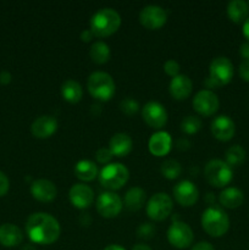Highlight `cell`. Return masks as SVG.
Masks as SVG:
<instances>
[{
	"instance_id": "obj_2",
	"label": "cell",
	"mask_w": 249,
	"mask_h": 250,
	"mask_svg": "<svg viewBox=\"0 0 249 250\" xmlns=\"http://www.w3.org/2000/svg\"><path fill=\"white\" fill-rule=\"evenodd\" d=\"M121 26V16L111 7H102L90 19V31L95 37H109Z\"/></svg>"
},
{
	"instance_id": "obj_40",
	"label": "cell",
	"mask_w": 249,
	"mask_h": 250,
	"mask_svg": "<svg viewBox=\"0 0 249 250\" xmlns=\"http://www.w3.org/2000/svg\"><path fill=\"white\" fill-rule=\"evenodd\" d=\"M93 37H94V34H93V32L90 31V28L83 29V31L81 32V39H82V42H85V43L92 41Z\"/></svg>"
},
{
	"instance_id": "obj_1",
	"label": "cell",
	"mask_w": 249,
	"mask_h": 250,
	"mask_svg": "<svg viewBox=\"0 0 249 250\" xmlns=\"http://www.w3.org/2000/svg\"><path fill=\"white\" fill-rule=\"evenodd\" d=\"M61 227L58 220L46 212H34L26 221V233L31 242L49 246L60 237Z\"/></svg>"
},
{
	"instance_id": "obj_22",
	"label": "cell",
	"mask_w": 249,
	"mask_h": 250,
	"mask_svg": "<svg viewBox=\"0 0 249 250\" xmlns=\"http://www.w3.org/2000/svg\"><path fill=\"white\" fill-rule=\"evenodd\" d=\"M23 241V233L14 224H4L0 226V244L7 248L17 247Z\"/></svg>"
},
{
	"instance_id": "obj_43",
	"label": "cell",
	"mask_w": 249,
	"mask_h": 250,
	"mask_svg": "<svg viewBox=\"0 0 249 250\" xmlns=\"http://www.w3.org/2000/svg\"><path fill=\"white\" fill-rule=\"evenodd\" d=\"M204 85H205V88H208V90H211V89H214V88L219 87V85H217L216 83H215L214 81L209 77V76H208V77L204 80Z\"/></svg>"
},
{
	"instance_id": "obj_47",
	"label": "cell",
	"mask_w": 249,
	"mask_h": 250,
	"mask_svg": "<svg viewBox=\"0 0 249 250\" xmlns=\"http://www.w3.org/2000/svg\"><path fill=\"white\" fill-rule=\"evenodd\" d=\"M132 250H151V248L146 246V244H137V246L132 248Z\"/></svg>"
},
{
	"instance_id": "obj_34",
	"label": "cell",
	"mask_w": 249,
	"mask_h": 250,
	"mask_svg": "<svg viewBox=\"0 0 249 250\" xmlns=\"http://www.w3.org/2000/svg\"><path fill=\"white\" fill-rule=\"evenodd\" d=\"M180 63L176 60H173V59H170V60H167L164 63V71L172 78L176 77L177 75H180V73H178L180 72Z\"/></svg>"
},
{
	"instance_id": "obj_23",
	"label": "cell",
	"mask_w": 249,
	"mask_h": 250,
	"mask_svg": "<svg viewBox=\"0 0 249 250\" xmlns=\"http://www.w3.org/2000/svg\"><path fill=\"white\" fill-rule=\"evenodd\" d=\"M244 202V194L239 188L226 187L220 192L219 203L227 209L239 208Z\"/></svg>"
},
{
	"instance_id": "obj_25",
	"label": "cell",
	"mask_w": 249,
	"mask_h": 250,
	"mask_svg": "<svg viewBox=\"0 0 249 250\" xmlns=\"http://www.w3.org/2000/svg\"><path fill=\"white\" fill-rule=\"evenodd\" d=\"M145 203V192L141 187H132L124 194V207L129 211H138Z\"/></svg>"
},
{
	"instance_id": "obj_13",
	"label": "cell",
	"mask_w": 249,
	"mask_h": 250,
	"mask_svg": "<svg viewBox=\"0 0 249 250\" xmlns=\"http://www.w3.org/2000/svg\"><path fill=\"white\" fill-rule=\"evenodd\" d=\"M142 116L149 127L160 129L167 122V111L159 102H148L142 109Z\"/></svg>"
},
{
	"instance_id": "obj_10",
	"label": "cell",
	"mask_w": 249,
	"mask_h": 250,
	"mask_svg": "<svg viewBox=\"0 0 249 250\" xmlns=\"http://www.w3.org/2000/svg\"><path fill=\"white\" fill-rule=\"evenodd\" d=\"M97 211L105 219L116 217L124 208L122 199L114 192H103L97 198Z\"/></svg>"
},
{
	"instance_id": "obj_45",
	"label": "cell",
	"mask_w": 249,
	"mask_h": 250,
	"mask_svg": "<svg viewBox=\"0 0 249 250\" xmlns=\"http://www.w3.org/2000/svg\"><path fill=\"white\" fill-rule=\"evenodd\" d=\"M104 250H126L124 247L119 246V244H110V246L105 247Z\"/></svg>"
},
{
	"instance_id": "obj_30",
	"label": "cell",
	"mask_w": 249,
	"mask_h": 250,
	"mask_svg": "<svg viewBox=\"0 0 249 250\" xmlns=\"http://www.w3.org/2000/svg\"><path fill=\"white\" fill-rule=\"evenodd\" d=\"M160 171L167 180H176L182 173V166L175 159H167L160 166Z\"/></svg>"
},
{
	"instance_id": "obj_20",
	"label": "cell",
	"mask_w": 249,
	"mask_h": 250,
	"mask_svg": "<svg viewBox=\"0 0 249 250\" xmlns=\"http://www.w3.org/2000/svg\"><path fill=\"white\" fill-rule=\"evenodd\" d=\"M132 148H133V141L129 134L124 133V132L115 133L109 142V149L111 150L112 155L117 158L126 156L127 154L131 153Z\"/></svg>"
},
{
	"instance_id": "obj_31",
	"label": "cell",
	"mask_w": 249,
	"mask_h": 250,
	"mask_svg": "<svg viewBox=\"0 0 249 250\" xmlns=\"http://www.w3.org/2000/svg\"><path fill=\"white\" fill-rule=\"evenodd\" d=\"M202 128V121L199 117L197 116H186L185 119L181 121V129L187 134H194L197 133L199 129Z\"/></svg>"
},
{
	"instance_id": "obj_29",
	"label": "cell",
	"mask_w": 249,
	"mask_h": 250,
	"mask_svg": "<svg viewBox=\"0 0 249 250\" xmlns=\"http://www.w3.org/2000/svg\"><path fill=\"white\" fill-rule=\"evenodd\" d=\"M225 159L229 166H239L246 160V150L238 144L229 146L225 153Z\"/></svg>"
},
{
	"instance_id": "obj_5",
	"label": "cell",
	"mask_w": 249,
	"mask_h": 250,
	"mask_svg": "<svg viewBox=\"0 0 249 250\" xmlns=\"http://www.w3.org/2000/svg\"><path fill=\"white\" fill-rule=\"evenodd\" d=\"M98 177L103 187L110 190H116L126 185L129 177V171L124 164L112 163L105 165Z\"/></svg>"
},
{
	"instance_id": "obj_12",
	"label": "cell",
	"mask_w": 249,
	"mask_h": 250,
	"mask_svg": "<svg viewBox=\"0 0 249 250\" xmlns=\"http://www.w3.org/2000/svg\"><path fill=\"white\" fill-rule=\"evenodd\" d=\"M220 100L212 90H199L193 98V107L203 116H211L219 110Z\"/></svg>"
},
{
	"instance_id": "obj_35",
	"label": "cell",
	"mask_w": 249,
	"mask_h": 250,
	"mask_svg": "<svg viewBox=\"0 0 249 250\" xmlns=\"http://www.w3.org/2000/svg\"><path fill=\"white\" fill-rule=\"evenodd\" d=\"M112 156L114 155H112L111 150H110L109 148H105V146L99 148L97 150V153H95V159H97L98 163L100 164H107L111 160Z\"/></svg>"
},
{
	"instance_id": "obj_24",
	"label": "cell",
	"mask_w": 249,
	"mask_h": 250,
	"mask_svg": "<svg viewBox=\"0 0 249 250\" xmlns=\"http://www.w3.org/2000/svg\"><path fill=\"white\" fill-rule=\"evenodd\" d=\"M227 15L234 23H243L249 17V5L243 0H232L227 5Z\"/></svg>"
},
{
	"instance_id": "obj_38",
	"label": "cell",
	"mask_w": 249,
	"mask_h": 250,
	"mask_svg": "<svg viewBox=\"0 0 249 250\" xmlns=\"http://www.w3.org/2000/svg\"><path fill=\"white\" fill-rule=\"evenodd\" d=\"M239 54H241L242 58L244 59V60H249V42H244L243 44L241 45V48H239Z\"/></svg>"
},
{
	"instance_id": "obj_14",
	"label": "cell",
	"mask_w": 249,
	"mask_h": 250,
	"mask_svg": "<svg viewBox=\"0 0 249 250\" xmlns=\"http://www.w3.org/2000/svg\"><path fill=\"white\" fill-rule=\"evenodd\" d=\"M173 197L176 202L182 207H192L199 198V190L197 186L189 180H182L173 187Z\"/></svg>"
},
{
	"instance_id": "obj_46",
	"label": "cell",
	"mask_w": 249,
	"mask_h": 250,
	"mask_svg": "<svg viewBox=\"0 0 249 250\" xmlns=\"http://www.w3.org/2000/svg\"><path fill=\"white\" fill-rule=\"evenodd\" d=\"M205 200H207L208 204H210L212 207V203L215 202V194H214V193H208L207 197H205Z\"/></svg>"
},
{
	"instance_id": "obj_37",
	"label": "cell",
	"mask_w": 249,
	"mask_h": 250,
	"mask_svg": "<svg viewBox=\"0 0 249 250\" xmlns=\"http://www.w3.org/2000/svg\"><path fill=\"white\" fill-rule=\"evenodd\" d=\"M239 76L242 77V80L249 82V60H243L239 63Z\"/></svg>"
},
{
	"instance_id": "obj_33",
	"label": "cell",
	"mask_w": 249,
	"mask_h": 250,
	"mask_svg": "<svg viewBox=\"0 0 249 250\" xmlns=\"http://www.w3.org/2000/svg\"><path fill=\"white\" fill-rule=\"evenodd\" d=\"M155 225L150 224V222H144V224L139 225L137 229V236L142 239H151L155 236Z\"/></svg>"
},
{
	"instance_id": "obj_26",
	"label": "cell",
	"mask_w": 249,
	"mask_h": 250,
	"mask_svg": "<svg viewBox=\"0 0 249 250\" xmlns=\"http://www.w3.org/2000/svg\"><path fill=\"white\" fill-rule=\"evenodd\" d=\"M61 94L62 98L68 103H78L83 97V88L77 81L67 80L61 85Z\"/></svg>"
},
{
	"instance_id": "obj_32",
	"label": "cell",
	"mask_w": 249,
	"mask_h": 250,
	"mask_svg": "<svg viewBox=\"0 0 249 250\" xmlns=\"http://www.w3.org/2000/svg\"><path fill=\"white\" fill-rule=\"evenodd\" d=\"M120 110L124 114L132 116V115H134L139 110V103L136 99H133V98H124V99L120 102Z\"/></svg>"
},
{
	"instance_id": "obj_28",
	"label": "cell",
	"mask_w": 249,
	"mask_h": 250,
	"mask_svg": "<svg viewBox=\"0 0 249 250\" xmlns=\"http://www.w3.org/2000/svg\"><path fill=\"white\" fill-rule=\"evenodd\" d=\"M110 55H111V51H110L109 45L105 42L98 41L93 43L92 46H90L89 56L93 60V62L99 63V65L107 62Z\"/></svg>"
},
{
	"instance_id": "obj_44",
	"label": "cell",
	"mask_w": 249,
	"mask_h": 250,
	"mask_svg": "<svg viewBox=\"0 0 249 250\" xmlns=\"http://www.w3.org/2000/svg\"><path fill=\"white\" fill-rule=\"evenodd\" d=\"M242 32H243V36L246 37L247 41L249 42V17L243 22V27H242Z\"/></svg>"
},
{
	"instance_id": "obj_19",
	"label": "cell",
	"mask_w": 249,
	"mask_h": 250,
	"mask_svg": "<svg viewBox=\"0 0 249 250\" xmlns=\"http://www.w3.org/2000/svg\"><path fill=\"white\" fill-rule=\"evenodd\" d=\"M171 146H172V138L165 131H158L153 133L148 142L149 151L155 156L166 155L171 150Z\"/></svg>"
},
{
	"instance_id": "obj_6",
	"label": "cell",
	"mask_w": 249,
	"mask_h": 250,
	"mask_svg": "<svg viewBox=\"0 0 249 250\" xmlns=\"http://www.w3.org/2000/svg\"><path fill=\"white\" fill-rule=\"evenodd\" d=\"M204 175L210 185L216 188H222L229 185L233 178V171L226 161L212 159L205 165Z\"/></svg>"
},
{
	"instance_id": "obj_39",
	"label": "cell",
	"mask_w": 249,
	"mask_h": 250,
	"mask_svg": "<svg viewBox=\"0 0 249 250\" xmlns=\"http://www.w3.org/2000/svg\"><path fill=\"white\" fill-rule=\"evenodd\" d=\"M190 250H215V248L209 242H199V243L195 244Z\"/></svg>"
},
{
	"instance_id": "obj_17",
	"label": "cell",
	"mask_w": 249,
	"mask_h": 250,
	"mask_svg": "<svg viewBox=\"0 0 249 250\" xmlns=\"http://www.w3.org/2000/svg\"><path fill=\"white\" fill-rule=\"evenodd\" d=\"M58 129V120L51 115H42L31 125V132L36 138L45 139L53 136Z\"/></svg>"
},
{
	"instance_id": "obj_27",
	"label": "cell",
	"mask_w": 249,
	"mask_h": 250,
	"mask_svg": "<svg viewBox=\"0 0 249 250\" xmlns=\"http://www.w3.org/2000/svg\"><path fill=\"white\" fill-rule=\"evenodd\" d=\"M75 175L78 180L89 182L98 176V167L93 161L80 160L75 165Z\"/></svg>"
},
{
	"instance_id": "obj_21",
	"label": "cell",
	"mask_w": 249,
	"mask_h": 250,
	"mask_svg": "<svg viewBox=\"0 0 249 250\" xmlns=\"http://www.w3.org/2000/svg\"><path fill=\"white\" fill-rule=\"evenodd\" d=\"M192 88V81L187 75H177L171 80L170 85H168L170 94L177 100H183L189 97Z\"/></svg>"
},
{
	"instance_id": "obj_4",
	"label": "cell",
	"mask_w": 249,
	"mask_h": 250,
	"mask_svg": "<svg viewBox=\"0 0 249 250\" xmlns=\"http://www.w3.org/2000/svg\"><path fill=\"white\" fill-rule=\"evenodd\" d=\"M87 88L90 95L100 102H107L111 99L116 90V85L111 76L103 71L90 73L87 81Z\"/></svg>"
},
{
	"instance_id": "obj_41",
	"label": "cell",
	"mask_w": 249,
	"mask_h": 250,
	"mask_svg": "<svg viewBox=\"0 0 249 250\" xmlns=\"http://www.w3.org/2000/svg\"><path fill=\"white\" fill-rule=\"evenodd\" d=\"M176 146H177L180 150H187V149L190 146V142L186 138H181L178 139L177 143H176Z\"/></svg>"
},
{
	"instance_id": "obj_49",
	"label": "cell",
	"mask_w": 249,
	"mask_h": 250,
	"mask_svg": "<svg viewBox=\"0 0 249 250\" xmlns=\"http://www.w3.org/2000/svg\"><path fill=\"white\" fill-rule=\"evenodd\" d=\"M21 250H36V249H34V247L31 246V244H27V246H24Z\"/></svg>"
},
{
	"instance_id": "obj_50",
	"label": "cell",
	"mask_w": 249,
	"mask_h": 250,
	"mask_svg": "<svg viewBox=\"0 0 249 250\" xmlns=\"http://www.w3.org/2000/svg\"><path fill=\"white\" fill-rule=\"evenodd\" d=\"M248 5H249V2H248Z\"/></svg>"
},
{
	"instance_id": "obj_7",
	"label": "cell",
	"mask_w": 249,
	"mask_h": 250,
	"mask_svg": "<svg viewBox=\"0 0 249 250\" xmlns=\"http://www.w3.org/2000/svg\"><path fill=\"white\" fill-rule=\"evenodd\" d=\"M173 208L172 199L166 193H155L146 204V215L154 221H163L171 214Z\"/></svg>"
},
{
	"instance_id": "obj_9",
	"label": "cell",
	"mask_w": 249,
	"mask_h": 250,
	"mask_svg": "<svg viewBox=\"0 0 249 250\" xmlns=\"http://www.w3.org/2000/svg\"><path fill=\"white\" fill-rule=\"evenodd\" d=\"M233 63L226 56H217L210 62L209 77L217 85H225L231 82L233 77Z\"/></svg>"
},
{
	"instance_id": "obj_8",
	"label": "cell",
	"mask_w": 249,
	"mask_h": 250,
	"mask_svg": "<svg viewBox=\"0 0 249 250\" xmlns=\"http://www.w3.org/2000/svg\"><path fill=\"white\" fill-rule=\"evenodd\" d=\"M167 239L172 247L177 249H185L192 244L194 239L192 229L186 222L173 220L167 229Z\"/></svg>"
},
{
	"instance_id": "obj_16",
	"label": "cell",
	"mask_w": 249,
	"mask_h": 250,
	"mask_svg": "<svg viewBox=\"0 0 249 250\" xmlns=\"http://www.w3.org/2000/svg\"><path fill=\"white\" fill-rule=\"evenodd\" d=\"M68 198L72 205L77 209H87L94 202V192L89 186L76 183L70 188Z\"/></svg>"
},
{
	"instance_id": "obj_18",
	"label": "cell",
	"mask_w": 249,
	"mask_h": 250,
	"mask_svg": "<svg viewBox=\"0 0 249 250\" xmlns=\"http://www.w3.org/2000/svg\"><path fill=\"white\" fill-rule=\"evenodd\" d=\"M31 194L33 195L34 199L39 200V202L48 203L55 199L56 195H58V189L51 181L45 180V178H39V180L32 182Z\"/></svg>"
},
{
	"instance_id": "obj_36",
	"label": "cell",
	"mask_w": 249,
	"mask_h": 250,
	"mask_svg": "<svg viewBox=\"0 0 249 250\" xmlns=\"http://www.w3.org/2000/svg\"><path fill=\"white\" fill-rule=\"evenodd\" d=\"M10 188V181L7 178V176L5 175L2 171H0V197L6 194L9 192Z\"/></svg>"
},
{
	"instance_id": "obj_42",
	"label": "cell",
	"mask_w": 249,
	"mask_h": 250,
	"mask_svg": "<svg viewBox=\"0 0 249 250\" xmlns=\"http://www.w3.org/2000/svg\"><path fill=\"white\" fill-rule=\"evenodd\" d=\"M0 82H1L2 84H7V83L11 82V73L7 72V71H2V72L0 73Z\"/></svg>"
},
{
	"instance_id": "obj_15",
	"label": "cell",
	"mask_w": 249,
	"mask_h": 250,
	"mask_svg": "<svg viewBox=\"0 0 249 250\" xmlns=\"http://www.w3.org/2000/svg\"><path fill=\"white\" fill-rule=\"evenodd\" d=\"M210 129H211L212 136L216 139L222 142L231 141L236 132V126H234L233 120L227 115H219L215 117L210 124Z\"/></svg>"
},
{
	"instance_id": "obj_3",
	"label": "cell",
	"mask_w": 249,
	"mask_h": 250,
	"mask_svg": "<svg viewBox=\"0 0 249 250\" xmlns=\"http://www.w3.org/2000/svg\"><path fill=\"white\" fill-rule=\"evenodd\" d=\"M202 227L209 236L221 237L229 229V217L221 208L209 207L202 214Z\"/></svg>"
},
{
	"instance_id": "obj_48",
	"label": "cell",
	"mask_w": 249,
	"mask_h": 250,
	"mask_svg": "<svg viewBox=\"0 0 249 250\" xmlns=\"http://www.w3.org/2000/svg\"><path fill=\"white\" fill-rule=\"evenodd\" d=\"M95 111H98V114H99L100 111H102V106H100L99 104H95V105H92V112L94 114Z\"/></svg>"
},
{
	"instance_id": "obj_11",
	"label": "cell",
	"mask_w": 249,
	"mask_h": 250,
	"mask_svg": "<svg viewBox=\"0 0 249 250\" xmlns=\"http://www.w3.org/2000/svg\"><path fill=\"white\" fill-rule=\"evenodd\" d=\"M167 12L159 5H146L139 12V22L146 29H159L166 23Z\"/></svg>"
}]
</instances>
